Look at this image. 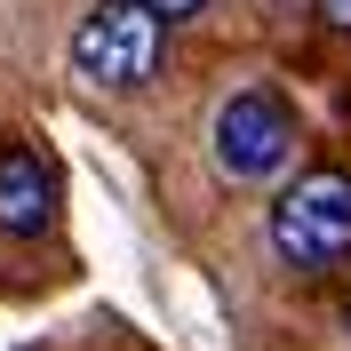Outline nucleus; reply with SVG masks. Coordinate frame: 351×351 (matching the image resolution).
I'll return each mask as SVG.
<instances>
[{
    "instance_id": "nucleus-6",
    "label": "nucleus",
    "mask_w": 351,
    "mask_h": 351,
    "mask_svg": "<svg viewBox=\"0 0 351 351\" xmlns=\"http://www.w3.org/2000/svg\"><path fill=\"white\" fill-rule=\"evenodd\" d=\"M311 8H319V24H328V32H343V40H351V0H311Z\"/></svg>"
},
{
    "instance_id": "nucleus-3",
    "label": "nucleus",
    "mask_w": 351,
    "mask_h": 351,
    "mask_svg": "<svg viewBox=\"0 0 351 351\" xmlns=\"http://www.w3.org/2000/svg\"><path fill=\"white\" fill-rule=\"evenodd\" d=\"M295 104L280 88H232L216 104V128H208V152L232 184H271V176L295 160Z\"/></svg>"
},
{
    "instance_id": "nucleus-4",
    "label": "nucleus",
    "mask_w": 351,
    "mask_h": 351,
    "mask_svg": "<svg viewBox=\"0 0 351 351\" xmlns=\"http://www.w3.org/2000/svg\"><path fill=\"white\" fill-rule=\"evenodd\" d=\"M56 223V176L32 144H0V232L8 240H40Z\"/></svg>"
},
{
    "instance_id": "nucleus-1",
    "label": "nucleus",
    "mask_w": 351,
    "mask_h": 351,
    "mask_svg": "<svg viewBox=\"0 0 351 351\" xmlns=\"http://www.w3.org/2000/svg\"><path fill=\"white\" fill-rule=\"evenodd\" d=\"M271 256L304 280L351 263V176L343 168H311L271 199Z\"/></svg>"
},
{
    "instance_id": "nucleus-7",
    "label": "nucleus",
    "mask_w": 351,
    "mask_h": 351,
    "mask_svg": "<svg viewBox=\"0 0 351 351\" xmlns=\"http://www.w3.org/2000/svg\"><path fill=\"white\" fill-rule=\"evenodd\" d=\"M343 335H351V295H343Z\"/></svg>"
},
{
    "instance_id": "nucleus-5",
    "label": "nucleus",
    "mask_w": 351,
    "mask_h": 351,
    "mask_svg": "<svg viewBox=\"0 0 351 351\" xmlns=\"http://www.w3.org/2000/svg\"><path fill=\"white\" fill-rule=\"evenodd\" d=\"M144 16H160V24H192V16H208V0H136Z\"/></svg>"
},
{
    "instance_id": "nucleus-2",
    "label": "nucleus",
    "mask_w": 351,
    "mask_h": 351,
    "mask_svg": "<svg viewBox=\"0 0 351 351\" xmlns=\"http://www.w3.org/2000/svg\"><path fill=\"white\" fill-rule=\"evenodd\" d=\"M160 48H168V24L144 16L136 0H96L80 24H72V72L104 96H128L160 72Z\"/></svg>"
},
{
    "instance_id": "nucleus-8",
    "label": "nucleus",
    "mask_w": 351,
    "mask_h": 351,
    "mask_svg": "<svg viewBox=\"0 0 351 351\" xmlns=\"http://www.w3.org/2000/svg\"><path fill=\"white\" fill-rule=\"evenodd\" d=\"M271 8H295V0H271Z\"/></svg>"
}]
</instances>
